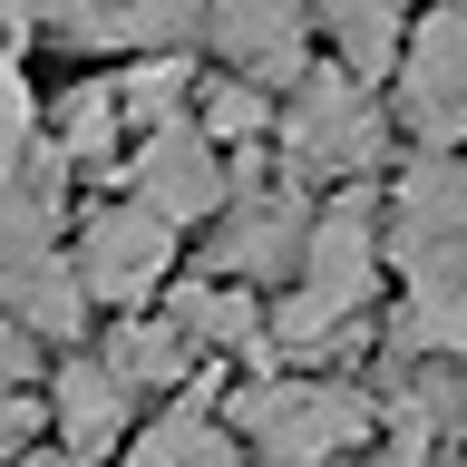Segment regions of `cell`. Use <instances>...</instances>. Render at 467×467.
Listing matches in <instances>:
<instances>
[{
    "label": "cell",
    "mask_w": 467,
    "mask_h": 467,
    "mask_svg": "<svg viewBox=\"0 0 467 467\" xmlns=\"http://www.w3.org/2000/svg\"><path fill=\"white\" fill-rule=\"evenodd\" d=\"M98 360H108L117 379H127V389H166L175 370H185V331H175V321H117V341L98 350Z\"/></svg>",
    "instance_id": "obj_13"
},
{
    "label": "cell",
    "mask_w": 467,
    "mask_h": 467,
    "mask_svg": "<svg viewBox=\"0 0 467 467\" xmlns=\"http://www.w3.org/2000/svg\"><path fill=\"white\" fill-rule=\"evenodd\" d=\"M254 127H263V98H254V88H214L195 137H204V146H224V137H254Z\"/></svg>",
    "instance_id": "obj_17"
},
{
    "label": "cell",
    "mask_w": 467,
    "mask_h": 467,
    "mask_svg": "<svg viewBox=\"0 0 467 467\" xmlns=\"http://www.w3.org/2000/svg\"><path fill=\"white\" fill-rule=\"evenodd\" d=\"M117 429H127V379H117L108 360H68V370H58V448L98 467L117 448Z\"/></svg>",
    "instance_id": "obj_11"
},
{
    "label": "cell",
    "mask_w": 467,
    "mask_h": 467,
    "mask_svg": "<svg viewBox=\"0 0 467 467\" xmlns=\"http://www.w3.org/2000/svg\"><path fill=\"white\" fill-rule=\"evenodd\" d=\"M302 204L292 195H244L224 204V234H214V273L224 283H263V273H283V263H302Z\"/></svg>",
    "instance_id": "obj_10"
},
{
    "label": "cell",
    "mask_w": 467,
    "mask_h": 467,
    "mask_svg": "<svg viewBox=\"0 0 467 467\" xmlns=\"http://www.w3.org/2000/svg\"><path fill=\"white\" fill-rule=\"evenodd\" d=\"M283 137H292V156L312 175H360L379 146H389V117H379L370 78H350V68H302Z\"/></svg>",
    "instance_id": "obj_5"
},
{
    "label": "cell",
    "mask_w": 467,
    "mask_h": 467,
    "mask_svg": "<svg viewBox=\"0 0 467 467\" xmlns=\"http://www.w3.org/2000/svg\"><path fill=\"white\" fill-rule=\"evenodd\" d=\"M10 467H88V458H68V448H49V458H10Z\"/></svg>",
    "instance_id": "obj_20"
},
{
    "label": "cell",
    "mask_w": 467,
    "mask_h": 467,
    "mask_svg": "<svg viewBox=\"0 0 467 467\" xmlns=\"http://www.w3.org/2000/svg\"><path fill=\"white\" fill-rule=\"evenodd\" d=\"M302 20L312 0H214V49L244 78H302Z\"/></svg>",
    "instance_id": "obj_9"
},
{
    "label": "cell",
    "mask_w": 467,
    "mask_h": 467,
    "mask_svg": "<svg viewBox=\"0 0 467 467\" xmlns=\"http://www.w3.org/2000/svg\"><path fill=\"white\" fill-rule=\"evenodd\" d=\"M156 224H195L224 204V156L195 137V127H166V137H137V195Z\"/></svg>",
    "instance_id": "obj_8"
},
{
    "label": "cell",
    "mask_w": 467,
    "mask_h": 467,
    "mask_svg": "<svg viewBox=\"0 0 467 467\" xmlns=\"http://www.w3.org/2000/svg\"><path fill=\"white\" fill-rule=\"evenodd\" d=\"M0 312L29 341H68L88 321V292L68 273V254H58L49 185H10V175H0Z\"/></svg>",
    "instance_id": "obj_1"
},
{
    "label": "cell",
    "mask_w": 467,
    "mask_h": 467,
    "mask_svg": "<svg viewBox=\"0 0 467 467\" xmlns=\"http://www.w3.org/2000/svg\"><path fill=\"white\" fill-rule=\"evenodd\" d=\"M137 467H244V458H234V438L214 429L204 409H175L166 429L137 438Z\"/></svg>",
    "instance_id": "obj_14"
},
{
    "label": "cell",
    "mask_w": 467,
    "mask_h": 467,
    "mask_svg": "<svg viewBox=\"0 0 467 467\" xmlns=\"http://www.w3.org/2000/svg\"><path fill=\"white\" fill-rule=\"evenodd\" d=\"M29 127H39V98H29L20 58H0V175H10V156L29 146Z\"/></svg>",
    "instance_id": "obj_16"
},
{
    "label": "cell",
    "mask_w": 467,
    "mask_h": 467,
    "mask_svg": "<svg viewBox=\"0 0 467 467\" xmlns=\"http://www.w3.org/2000/svg\"><path fill=\"white\" fill-rule=\"evenodd\" d=\"M389 254L409 292H467V166L458 156H419L400 175V214H389Z\"/></svg>",
    "instance_id": "obj_4"
},
{
    "label": "cell",
    "mask_w": 467,
    "mask_h": 467,
    "mask_svg": "<svg viewBox=\"0 0 467 467\" xmlns=\"http://www.w3.org/2000/svg\"><path fill=\"white\" fill-rule=\"evenodd\" d=\"M370 283H379V234H370V195H341L331 214H321L312 234H302V292L283 302V331L292 350L302 341H331L360 302H370Z\"/></svg>",
    "instance_id": "obj_2"
},
{
    "label": "cell",
    "mask_w": 467,
    "mask_h": 467,
    "mask_svg": "<svg viewBox=\"0 0 467 467\" xmlns=\"http://www.w3.org/2000/svg\"><path fill=\"white\" fill-rule=\"evenodd\" d=\"M166 321L185 331V341H254V302H244L234 283H204V292H185V302H175Z\"/></svg>",
    "instance_id": "obj_15"
},
{
    "label": "cell",
    "mask_w": 467,
    "mask_h": 467,
    "mask_svg": "<svg viewBox=\"0 0 467 467\" xmlns=\"http://www.w3.org/2000/svg\"><path fill=\"white\" fill-rule=\"evenodd\" d=\"M321 20H331V39H341L350 78L400 68V0H321Z\"/></svg>",
    "instance_id": "obj_12"
},
{
    "label": "cell",
    "mask_w": 467,
    "mask_h": 467,
    "mask_svg": "<svg viewBox=\"0 0 467 467\" xmlns=\"http://www.w3.org/2000/svg\"><path fill=\"white\" fill-rule=\"evenodd\" d=\"M166 263H175V224H156L146 204H108V214H88V224H78V254H68V273H78L88 302L137 312L146 292L166 283Z\"/></svg>",
    "instance_id": "obj_7"
},
{
    "label": "cell",
    "mask_w": 467,
    "mask_h": 467,
    "mask_svg": "<svg viewBox=\"0 0 467 467\" xmlns=\"http://www.w3.org/2000/svg\"><path fill=\"white\" fill-rule=\"evenodd\" d=\"M234 419L254 429L263 467H341L370 438V400L360 389H312V379H273L254 400H234Z\"/></svg>",
    "instance_id": "obj_3"
},
{
    "label": "cell",
    "mask_w": 467,
    "mask_h": 467,
    "mask_svg": "<svg viewBox=\"0 0 467 467\" xmlns=\"http://www.w3.org/2000/svg\"><path fill=\"white\" fill-rule=\"evenodd\" d=\"M400 117L429 156H448L467 137V10L458 0H438L429 20L400 39Z\"/></svg>",
    "instance_id": "obj_6"
},
{
    "label": "cell",
    "mask_w": 467,
    "mask_h": 467,
    "mask_svg": "<svg viewBox=\"0 0 467 467\" xmlns=\"http://www.w3.org/2000/svg\"><path fill=\"white\" fill-rule=\"evenodd\" d=\"M458 10H467V0H458Z\"/></svg>",
    "instance_id": "obj_21"
},
{
    "label": "cell",
    "mask_w": 467,
    "mask_h": 467,
    "mask_svg": "<svg viewBox=\"0 0 467 467\" xmlns=\"http://www.w3.org/2000/svg\"><path fill=\"white\" fill-rule=\"evenodd\" d=\"M29 370H39V341H29L20 321L0 312V389H20V379H29Z\"/></svg>",
    "instance_id": "obj_18"
},
{
    "label": "cell",
    "mask_w": 467,
    "mask_h": 467,
    "mask_svg": "<svg viewBox=\"0 0 467 467\" xmlns=\"http://www.w3.org/2000/svg\"><path fill=\"white\" fill-rule=\"evenodd\" d=\"M20 438H29V409H20V400H10V389H0V467L20 458Z\"/></svg>",
    "instance_id": "obj_19"
}]
</instances>
